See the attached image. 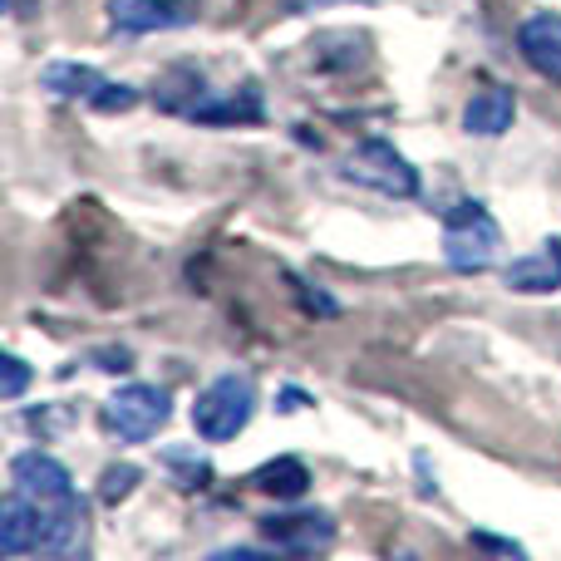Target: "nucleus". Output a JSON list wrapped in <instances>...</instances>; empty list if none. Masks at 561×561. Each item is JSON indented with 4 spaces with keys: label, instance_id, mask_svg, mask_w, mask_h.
Returning <instances> with one entry per match:
<instances>
[{
    "label": "nucleus",
    "instance_id": "9d476101",
    "mask_svg": "<svg viewBox=\"0 0 561 561\" xmlns=\"http://www.w3.org/2000/svg\"><path fill=\"white\" fill-rule=\"evenodd\" d=\"M513 118H517V94L507 84H488L463 104V134L503 138L513 128Z\"/></svg>",
    "mask_w": 561,
    "mask_h": 561
},
{
    "label": "nucleus",
    "instance_id": "2eb2a0df",
    "mask_svg": "<svg viewBox=\"0 0 561 561\" xmlns=\"http://www.w3.org/2000/svg\"><path fill=\"white\" fill-rule=\"evenodd\" d=\"M138 483H144V468L138 463H108L104 478H99V503H108V507L128 503L138 493Z\"/></svg>",
    "mask_w": 561,
    "mask_h": 561
},
{
    "label": "nucleus",
    "instance_id": "20e7f679",
    "mask_svg": "<svg viewBox=\"0 0 561 561\" xmlns=\"http://www.w3.org/2000/svg\"><path fill=\"white\" fill-rule=\"evenodd\" d=\"M99 419H104V428L118 444H148L173 419V399L158 385H124L104 399V414Z\"/></svg>",
    "mask_w": 561,
    "mask_h": 561
},
{
    "label": "nucleus",
    "instance_id": "0eeeda50",
    "mask_svg": "<svg viewBox=\"0 0 561 561\" xmlns=\"http://www.w3.org/2000/svg\"><path fill=\"white\" fill-rule=\"evenodd\" d=\"M197 20V0H108V25L124 35L183 30Z\"/></svg>",
    "mask_w": 561,
    "mask_h": 561
},
{
    "label": "nucleus",
    "instance_id": "39448f33",
    "mask_svg": "<svg viewBox=\"0 0 561 561\" xmlns=\"http://www.w3.org/2000/svg\"><path fill=\"white\" fill-rule=\"evenodd\" d=\"M340 173H345L350 183L375 187V193H385V197H414L419 193V168L409 163L394 144H385V138H365V144L345 158Z\"/></svg>",
    "mask_w": 561,
    "mask_h": 561
},
{
    "label": "nucleus",
    "instance_id": "1a4fd4ad",
    "mask_svg": "<svg viewBox=\"0 0 561 561\" xmlns=\"http://www.w3.org/2000/svg\"><path fill=\"white\" fill-rule=\"evenodd\" d=\"M517 49H523V59L542 79L561 84V15H552V10H537V15H527L523 30H517Z\"/></svg>",
    "mask_w": 561,
    "mask_h": 561
},
{
    "label": "nucleus",
    "instance_id": "ddd939ff",
    "mask_svg": "<svg viewBox=\"0 0 561 561\" xmlns=\"http://www.w3.org/2000/svg\"><path fill=\"white\" fill-rule=\"evenodd\" d=\"M39 89H49L55 99H84L94 104V94L104 89V75L94 65H75V59H59V65L39 69Z\"/></svg>",
    "mask_w": 561,
    "mask_h": 561
},
{
    "label": "nucleus",
    "instance_id": "6ab92c4d",
    "mask_svg": "<svg viewBox=\"0 0 561 561\" xmlns=\"http://www.w3.org/2000/svg\"><path fill=\"white\" fill-rule=\"evenodd\" d=\"M300 404H306V394H300V389H280V404H276L280 414H296Z\"/></svg>",
    "mask_w": 561,
    "mask_h": 561
},
{
    "label": "nucleus",
    "instance_id": "dca6fc26",
    "mask_svg": "<svg viewBox=\"0 0 561 561\" xmlns=\"http://www.w3.org/2000/svg\"><path fill=\"white\" fill-rule=\"evenodd\" d=\"M134 104H138V89L134 84H114V79H104V89L94 94L99 114H128Z\"/></svg>",
    "mask_w": 561,
    "mask_h": 561
},
{
    "label": "nucleus",
    "instance_id": "f03ea898",
    "mask_svg": "<svg viewBox=\"0 0 561 561\" xmlns=\"http://www.w3.org/2000/svg\"><path fill=\"white\" fill-rule=\"evenodd\" d=\"M497 247H503V232H497L493 213L483 203H473V197L444 217V262L454 272H463V276L488 272L497 262Z\"/></svg>",
    "mask_w": 561,
    "mask_h": 561
},
{
    "label": "nucleus",
    "instance_id": "7ed1b4c3",
    "mask_svg": "<svg viewBox=\"0 0 561 561\" xmlns=\"http://www.w3.org/2000/svg\"><path fill=\"white\" fill-rule=\"evenodd\" d=\"M252 414H256L252 375H222L197 394L193 428H197V438H207V444H227V438H237L247 424H252Z\"/></svg>",
    "mask_w": 561,
    "mask_h": 561
},
{
    "label": "nucleus",
    "instance_id": "9b49d317",
    "mask_svg": "<svg viewBox=\"0 0 561 561\" xmlns=\"http://www.w3.org/2000/svg\"><path fill=\"white\" fill-rule=\"evenodd\" d=\"M507 290H523V296H547V290H561V237H547L537 252L517 256L503 272Z\"/></svg>",
    "mask_w": 561,
    "mask_h": 561
},
{
    "label": "nucleus",
    "instance_id": "6e6552de",
    "mask_svg": "<svg viewBox=\"0 0 561 561\" xmlns=\"http://www.w3.org/2000/svg\"><path fill=\"white\" fill-rule=\"evenodd\" d=\"M0 552L25 557V552H49V517L30 503L25 493L10 488V497L0 503Z\"/></svg>",
    "mask_w": 561,
    "mask_h": 561
},
{
    "label": "nucleus",
    "instance_id": "4468645a",
    "mask_svg": "<svg viewBox=\"0 0 561 561\" xmlns=\"http://www.w3.org/2000/svg\"><path fill=\"white\" fill-rule=\"evenodd\" d=\"M247 483L256 488V493H266V497H276V503H296V497H306V488H310V473H306V463L300 458H272V463H262Z\"/></svg>",
    "mask_w": 561,
    "mask_h": 561
},
{
    "label": "nucleus",
    "instance_id": "aec40b11",
    "mask_svg": "<svg viewBox=\"0 0 561 561\" xmlns=\"http://www.w3.org/2000/svg\"><path fill=\"white\" fill-rule=\"evenodd\" d=\"M5 5L15 10V20H30V15H35V10H39V0H5Z\"/></svg>",
    "mask_w": 561,
    "mask_h": 561
},
{
    "label": "nucleus",
    "instance_id": "412c9836",
    "mask_svg": "<svg viewBox=\"0 0 561 561\" xmlns=\"http://www.w3.org/2000/svg\"><path fill=\"white\" fill-rule=\"evenodd\" d=\"M296 10H316V5H335V0H290Z\"/></svg>",
    "mask_w": 561,
    "mask_h": 561
},
{
    "label": "nucleus",
    "instance_id": "a211bd4d",
    "mask_svg": "<svg viewBox=\"0 0 561 561\" xmlns=\"http://www.w3.org/2000/svg\"><path fill=\"white\" fill-rule=\"evenodd\" d=\"M99 369H108V375H124V369H134V350H94Z\"/></svg>",
    "mask_w": 561,
    "mask_h": 561
},
{
    "label": "nucleus",
    "instance_id": "f8f14e48",
    "mask_svg": "<svg viewBox=\"0 0 561 561\" xmlns=\"http://www.w3.org/2000/svg\"><path fill=\"white\" fill-rule=\"evenodd\" d=\"M187 118H197V124H262L266 108H262V89L256 84H242L232 89V94L222 99H197L193 108H187Z\"/></svg>",
    "mask_w": 561,
    "mask_h": 561
},
{
    "label": "nucleus",
    "instance_id": "f257e3e1",
    "mask_svg": "<svg viewBox=\"0 0 561 561\" xmlns=\"http://www.w3.org/2000/svg\"><path fill=\"white\" fill-rule=\"evenodd\" d=\"M10 488L25 493L39 513L49 517V552H75L84 542V497L69 483V468L59 458H49L45 448H30V454L10 458Z\"/></svg>",
    "mask_w": 561,
    "mask_h": 561
},
{
    "label": "nucleus",
    "instance_id": "f3484780",
    "mask_svg": "<svg viewBox=\"0 0 561 561\" xmlns=\"http://www.w3.org/2000/svg\"><path fill=\"white\" fill-rule=\"evenodd\" d=\"M0 369H5V385H0V394L5 399H20L25 394V385H30V365L20 355H5L0 359Z\"/></svg>",
    "mask_w": 561,
    "mask_h": 561
},
{
    "label": "nucleus",
    "instance_id": "423d86ee",
    "mask_svg": "<svg viewBox=\"0 0 561 561\" xmlns=\"http://www.w3.org/2000/svg\"><path fill=\"white\" fill-rule=\"evenodd\" d=\"M256 527H262V537L276 552H325L335 542V517L316 513V507H306V513H272Z\"/></svg>",
    "mask_w": 561,
    "mask_h": 561
}]
</instances>
